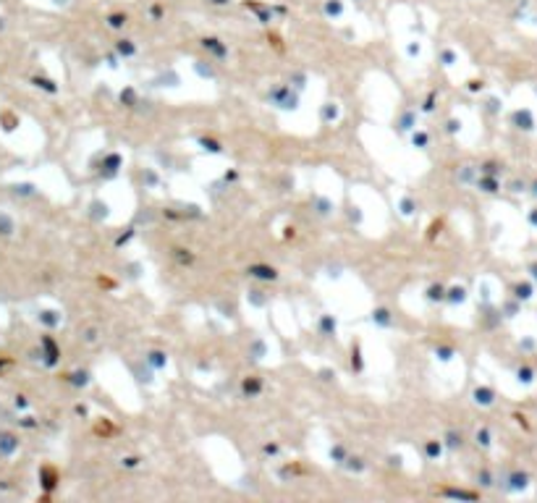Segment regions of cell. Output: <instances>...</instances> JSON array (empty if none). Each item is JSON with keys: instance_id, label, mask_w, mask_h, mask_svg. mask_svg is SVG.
Here are the masks:
<instances>
[{"instance_id": "obj_22", "label": "cell", "mask_w": 537, "mask_h": 503, "mask_svg": "<svg viewBox=\"0 0 537 503\" xmlns=\"http://www.w3.org/2000/svg\"><path fill=\"white\" fill-rule=\"evenodd\" d=\"M118 100H121V102H123V105H126V108H137V105H139V100H137V92H134V89H131V87H126V89H123V92H121V95H118Z\"/></svg>"}, {"instance_id": "obj_37", "label": "cell", "mask_w": 537, "mask_h": 503, "mask_svg": "<svg viewBox=\"0 0 537 503\" xmlns=\"http://www.w3.org/2000/svg\"><path fill=\"white\" fill-rule=\"evenodd\" d=\"M262 354H265V344H262V341H254L249 356H252V359H262Z\"/></svg>"}, {"instance_id": "obj_14", "label": "cell", "mask_w": 537, "mask_h": 503, "mask_svg": "<svg viewBox=\"0 0 537 503\" xmlns=\"http://www.w3.org/2000/svg\"><path fill=\"white\" fill-rule=\"evenodd\" d=\"M445 302H448V304H461V302H466V288H464V286L448 288V291H445Z\"/></svg>"}, {"instance_id": "obj_32", "label": "cell", "mask_w": 537, "mask_h": 503, "mask_svg": "<svg viewBox=\"0 0 537 503\" xmlns=\"http://www.w3.org/2000/svg\"><path fill=\"white\" fill-rule=\"evenodd\" d=\"M412 142H414V147H427L430 136H427L425 131H414V134H412Z\"/></svg>"}, {"instance_id": "obj_16", "label": "cell", "mask_w": 537, "mask_h": 503, "mask_svg": "<svg viewBox=\"0 0 537 503\" xmlns=\"http://www.w3.org/2000/svg\"><path fill=\"white\" fill-rule=\"evenodd\" d=\"M443 443L451 448V451H456V448H461L464 446V435H461V432H456V430H448L443 435Z\"/></svg>"}, {"instance_id": "obj_21", "label": "cell", "mask_w": 537, "mask_h": 503, "mask_svg": "<svg viewBox=\"0 0 537 503\" xmlns=\"http://www.w3.org/2000/svg\"><path fill=\"white\" fill-rule=\"evenodd\" d=\"M343 467L349 469V472H357V475H359V472L367 469V464H365V459H362V456H349V459L343 461Z\"/></svg>"}, {"instance_id": "obj_52", "label": "cell", "mask_w": 537, "mask_h": 503, "mask_svg": "<svg viewBox=\"0 0 537 503\" xmlns=\"http://www.w3.org/2000/svg\"><path fill=\"white\" fill-rule=\"evenodd\" d=\"M440 226H443V220H435V223L430 226V239H435V233L440 231Z\"/></svg>"}, {"instance_id": "obj_19", "label": "cell", "mask_w": 537, "mask_h": 503, "mask_svg": "<svg viewBox=\"0 0 537 503\" xmlns=\"http://www.w3.org/2000/svg\"><path fill=\"white\" fill-rule=\"evenodd\" d=\"M199 144H202V150H205V152H213V155H220V152H223V144L218 139H213V136H202Z\"/></svg>"}, {"instance_id": "obj_42", "label": "cell", "mask_w": 537, "mask_h": 503, "mask_svg": "<svg viewBox=\"0 0 537 503\" xmlns=\"http://www.w3.org/2000/svg\"><path fill=\"white\" fill-rule=\"evenodd\" d=\"M414 207H417V204H414L409 197H406V200L401 202V212H404V215H414Z\"/></svg>"}, {"instance_id": "obj_56", "label": "cell", "mask_w": 537, "mask_h": 503, "mask_svg": "<svg viewBox=\"0 0 537 503\" xmlns=\"http://www.w3.org/2000/svg\"><path fill=\"white\" fill-rule=\"evenodd\" d=\"M239 178V173L236 171H231V173H225V181H236Z\"/></svg>"}, {"instance_id": "obj_10", "label": "cell", "mask_w": 537, "mask_h": 503, "mask_svg": "<svg viewBox=\"0 0 537 503\" xmlns=\"http://www.w3.org/2000/svg\"><path fill=\"white\" fill-rule=\"evenodd\" d=\"M443 446H445L443 440H435V438L425 440V456L430 461H438V459H440V453H443Z\"/></svg>"}, {"instance_id": "obj_13", "label": "cell", "mask_w": 537, "mask_h": 503, "mask_svg": "<svg viewBox=\"0 0 537 503\" xmlns=\"http://www.w3.org/2000/svg\"><path fill=\"white\" fill-rule=\"evenodd\" d=\"M477 189H480V192H485V194H495L498 192L495 176H485V173H482V176L477 178Z\"/></svg>"}, {"instance_id": "obj_41", "label": "cell", "mask_w": 537, "mask_h": 503, "mask_svg": "<svg viewBox=\"0 0 537 503\" xmlns=\"http://www.w3.org/2000/svg\"><path fill=\"white\" fill-rule=\"evenodd\" d=\"M315 204L320 207V210H317L320 215H330V210H333V207H330V202H328V200H315Z\"/></svg>"}, {"instance_id": "obj_20", "label": "cell", "mask_w": 537, "mask_h": 503, "mask_svg": "<svg viewBox=\"0 0 537 503\" xmlns=\"http://www.w3.org/2000/svg\"><path fill=\"white\" fill-rule=\"evenodd\" d=\"M513 124H516L519 128H527V131H529V128L535 126V121H532V116H529L527 110H519V113H513Z\"/></svg>"}, {"instance_id": "obj_36", "label": "cell", "mask_w": 537, "mask_h": 503, "mask_svg": "<svg viewBox=\"0 0 537 503\" xmlns=\"http://www.w3.org/2000/svg\"><path fill=\"white\" fill-rule=\"evenodd\" d=\"M474 440H477V446H482V448H488L490 446V432L482 428V430H477V435H474Z\"/></svg>"}, {"instance_id": "obj_27", "label": "cell", "mask_w": 537, "mask_h": 503, "mask_svg": "<svg viewBox=\"0 0 537 503\" xmlns=\"http://www.w3.org/2000/svg\"><path fill=\"white\" fill-rule=\"evenodd\" d=\"M42 344H45V349H48V364H55L58 356H60V352L55 349V341H52V338H45Z\"/></svg>"}, {"instance_id": "obj_5", "label": "cell", "mask_w": 537, "mask_h": 503, "mask_svg": "<svg viewBox=\"0 0 537 503\" xmlns=\"http://www.w3.org/2000/svg\"><path fill=\"white\" fill-rule=\"evenodd\" d=\"M202 48H205L210 55H215L218 60L228 58V48H225V45L218 40V37H205V40H202Z\"/></svg>"}, {"instance_id": "obj_26", "label": "cell", "mask_w": 537, "mask_h": 503, "mask_svg": "<svg viewBox=\"0 0 537 503\" xmlns=\"http://www.w3.org/2000/svg\"><path fill=\"white\" fill-rule=\"evenodd\" d=\"M509 482H511L509 485L511 490H521V487H527V475L524 472H513V475L509 477Z\"/></svg>"}, {"instance_id": "obj_38", "label": "cell", "mask_w": 537, "mask_h": 503, "mask_svg": "<svg viewBox=\"0 0 537 503\" xmlns=\"http://www.w3.org/2000/svg\"><path fill=\"white\" fill-rule=\"evenodd\" d=\"M42 475H45V487H48V490H52V487H55V472L45 467V469H42Z\"/></svg>"}, {"instance_id": "obj_58", "label": "cell", "mask_w": 537, "mask_h": 503, "mask_svg": "<svg viewBox=\"0 0 537 503\" xmlns=\"http://www.w3.org/2000/svg\"><path fill=\"white\" fill-rule=\"evenodd\" d=\"M532 223H537V212H532Z\"/></svg>"}, {"instance_id": "obj_17", "label": "cell", "mask_w": 537, "mask_h": 503, "mask_svg": "<svg viewBox=\"0 0 537 503\" xmlns=\"http://www.w3.org/2000/svg\"><path fill=\"white\" fill-rule=\"evenodd\" d=\"M438 495H448V498H464V501H474L477 493H469V490H456V487H443L438 490Z\"/></svg>"}, {"instance_id": "obj_29", "label": "cell", "mask_w": 537, "mask_h": 503, "mask_svg": "<svg viewBox=\"0 0 537 503\" xmlns=\"http://www.w3.org/2000/svg\"><path fill=\"white\" fill-rule=\"evenodd\" d=\"M322 118H325V121H336V118H338V105H336V102H328V105H325V108H322Z\"/></svg>"}, {"instance_id": "obj_55", "label": "cell", "mask_w": 537, "mask_h": 503, "mask_svg": "<svg viewBox=\"0 0 537 503\" xmlns=\"http://www.w3.org/2000/svg\"><path fill=\"white\" fill-rule=\"evenodd\" d=\"M469 89H472V92H477V89H482V81L472 79V81H469Z\"/></svg>"}, {"instance_id": "obj_44", "label": "cell", "mask_w": 537, "mask_h": 503, "mask_svg": "<svg viewBox=\"0 0 537 503\" xmlns=\"http://www.w3.org/2000/svg\"><path fill=\"white\" fill-rule=\"evenodd\" d=\"M34 84H37V87H42V89H48V92H58V87L52 81H48V79H34Z\"/></svg>"}, {"instance_id": "obj_50", "label": "cell", "mask_w": 537, "mask_h": 503, "mask_svg": "<svg viewBox=\"0 0 537 503\" xmlns=\"http://www.w3.org/2000/svg\"><path fill=\"white\" fill-rule=\"evenodd\" d=\"M519 380L521 383H529V380H532V370H527V367L519 370Z\"/></svg>"}, {"instance_id": "obj_23", "label": "cell", "mask_w": 537, "mask_h": 503, "mask_svg": "<svg viewBox=\"0 0 537 503\" xmlns=\"http://www.w3.org/2000/svg\"><path fill=\"white\" fill-rule=\"evenodd\" d=\"M330 459L336 461L338 467H343V461L349 459V451H346V446H341V443H338V446H333V448H330Z\"/></svg>"}, {"instance_id": "obj_49", "label": "cell", "mask_w": 537, "mask_h": 503, "mask_svg": "<svg viewBox=\"0 0 537 503\" xmlns=\"http://www.w3.org/2000/svg\"><path fill=\"white\" fill-rule=\"evenodd\" d=\"M249 294H252V302L257 304V307H262V304H265V296H262V291H249Z\"/></svg>"}, {"instance_id": "obj_11", "label": "cell", "mask_w": 537, "mask_h": 503, "mask_svg": "<svg viewBox=\"0 0 537 503\" xmlns=\"http://www.w3.org/2000/svg\"><path fill=\"white\" fill-rule=\"evenodd\" d=\"M414 121H417V113H414V110H404V113H401V118L396 121L398 131H401V134H406V131H409V128L414 126Z\"/></svg>"}, {"instance_id": "obj_8", "label": "cell", "mask_w": 537, "mask_h": 503, "mask_svg": "<svg viewBox=\"0 0 537 503\" xmlns=\"http://www.w3.org/2000/svg\"><path fill=\"white\" fill-rule=\"evenodd\" d=\"M372 323H375L377 327H391V325H393V315H391V309H388V307H377V309H372Z\"/></svg>"}, {"instance_id": "obj_7", "label": "cell", "mask_w": 537, "mask_h": 503, "mask_svg": "<svg viewBox=\"0 0 537 503\" xmlns=\"http://www.w3.org/2000/svg\"><path fill=\"white\" fill-rule=\"evenodd\" d=\"M317 330H320L322 338H333V335H336V330H338L336 317H333V315H322V317H320V325H317Z\"/></svg>"}, {"instance_id": "obj_9", "label": "cell", "mask_w": 537, "mask_h": 503, "mask_svg": "<svg viewBox=\"0 0 537 503\" xmlns=\"http://www.w3.org/2000/svg\"><path fill=\"white\" fill-rule=\"evenodd\" d=\"M145 362H147L152 370H163L165 364H168V354H165V352H157V349H152V352H147Z\"/></svg>"}, {"instance_id": "obj_45", "label": "cell", "mask_w": 537, "mask_h": 503, "mask_svg": "<svg viewBox=\"0 0 537 503\" xmlns=\"http://www.w3.org/2000/svg\"><path fill=\"white\" fill-rule=\"evenodd\" d=\"M477 482H480L482 487H490V485H493V477H490V472H480V475H477Z\"/></svg>"}, {"instance_id": "obj_35", "label": "cell", "mask_w": 537, "mask_h": 503, "mask_svg": "<svg viewBox=\"0 0 537 503\" xmlns=\"http://www.w3.org/2000/svg\"><path fill=\"white\" fill-rule=\"evenodd\" d=\"M139 461H142L139 456H123V459H121V467H123V469H137Z\"/></svg>"}, {"instance_id": "obj_51", "label": "cell", "mask_w": 537, "mask_h": 503, "mask_svg": "<svg viewBox=\"0 0 537 503\" xmlns=\"http://www.w3.org/2000/svg\"><path fill=\"white\" fill-rule=\"evenodd\" d=\"M443 66H453V52L451 50H443Z\"/></svg>"}, {"instance_id": "obj_34", "label": "cell", "mask_w": 537, "mask_h": 503, "mask_svg": "<svg viewBox=\"0 0 537 503\" xmlns=\"http://www.w3.org/2000/svg\"><path fill=\"white\" fill-rule=\"evenodd\" d=\"M194 68H196V74H199V76H207V79H213V76H215L213 68L205 66V60H196V66H194Z\"/></svg>"}, {"instance_id": "obj_28", "label": "cell", "mask_w": 537, "mask_h": 503, "mask_svg": "<svg viewBox=\"0 0 537 503\" xmlns=\"http://www.w3.org/2000/svg\"><path fill=\"white\" fill-rule=\"evenodd\" d=\"M97 338H100V330H97V327H84V330H81V341H84V344H97Z\"/></svg>"}, {"instance_id": "obj_40", "label": "cell", "mask_w": 537, "mask_h": 503, "mask_svg": "<svg viewBox=\"0 0 537 503\" xmlns=\"http://www.w3.org/2000/svg\"><path fill=\"white\" fill-rule=\"evenodd\" d=\"M513 294L519 296V299H529V296H532V288H529L527 283H519L516 288H513Z\"/></svg>"}, {"instance_id": "obj_15", "label": "cell", "mask_w": 537, "mask_h": 503, "mask_svg": "<svg viewBox=\"0 0 537 503\" xmlns=\"http://www.w3.org/2000/svg\"><path fill=\"white\" fill-rule=\"evenodd\" d=\"M445 291H448V288H445L443 283H433V286H427V302H445Z\"/></svg>"}, {"instance_id": "obj_53", "label": "cell", "mask_w": 537, "mask_h": 503, "mask_svg": "<svg viewBox=\"0 0 537 503\" xmlns=\"http://www.w3.org/2000/svg\"><path fill=\"white\" fill-rule=\"evenodd\" d=\"M320 377L322 380H333V377H336V372H333V370H320Z\"/></svg>"}, {"instance_id": "obj_18", "label": "cell", "mask_w": 537, "mask_h": 503, "mask_svg": "<svg viewBox=\"0 0 537 503\" xmlns=\"http://www.w3.org/2000/svg\"><path fill=\"white\" fill-rule=\"evenodd\" d=\"M116 52L121 58H131L134 52H137V45H134L131 40H118L116 42Z\"/></svg>"}, {"instance_id": "obj_33", "label": "cell", "mask_w": 537, "mask_h": 503, "mask_svg": "<svg viewBox=\"0 0 537 503\" xmlns=\"http://www.w3.org/2000/svg\"><path fill=\"white\" fill-rule=\"evenodd\" d=\"M498 168H501L498 163H482V165H480V173H485V176H498V173H501Z\"/></svg>"}, {"instance_id": "obj_3", "label": "cell", "mask_w": 537, "mask_h": 503, "mask_svg": "<svg viewBox=\"0 0 537 503\" xmlns=\"http://www.w3.org/2000/svg\"><path fill=\"white\" fill-rule=\"evenodd\" d=\"M121 165H123V157H121L118 152H108V155L102 157V178H116Z\"/></svg>"}, {"instance_id": "obj_6", "label": "cell", "mask_w": 537, "mask_h": 503, "mask_svg": "<svg viewBox=\"0 0 537 503\" xmlns=\"http://www.w3.org/2000/svg\"><path fill=\"white\" fill-rule=\"evenodd\" d=\"M472 396H474V403H480V406H493V401H495V391L485 385H477Z\"/></svg>"}, {"instance_id": "obj_4", "label": "cell", "mask_w": 537, "mask_h": 503, "mask_svg": "<svg viewBox=\"0 0 537 503\" xmlns=\"http://www.w3.org/2000/svg\"><path fill=\"white\" fill-rule=\"evenodd\" d=\"M262 388H265V383H262V377H257V375H246L244 380H241V396H244V399H257V396L262 393Z\"/></svg>"}, {"instance_id": "obj_54", "label": "cell", "mask_w": 537, "mask_h": 503, "mask_svg": "<svg viewBox=\"0 0 537 503\" xmlns=\"http://www.w3.org/2000/svg\"><path fill=\"white\" fill-rule=\"evenodd\" d=\"M401 461H404L401 456H388V464H391V467H401Z\"/></svg>"}, {"instance_id": "obj_48", "label": "cell", "mask_w": 537, "mask_h": 503, "mask_svg": "<svg viewBox=\"0 0 537 503\" xmlns=\"http://www.w3.org/2000/svg\"><path fill=\"white\" fill-rule=\"evenodd\" d=\"M459 128H461V124H459V121H456V118H451V121H448V124H445V131H448V134H456V131H459Z\"/></svg>"}, {"instance_id": "obj_25", "label": "cell", "mask_w": 537, "mask_h": 503, "mask_svg": "<svg viewBox=\"0 0 537 503\" xmlns=\"http://www.w3.org/2000/svg\"><path fill=\"white\" fill-rule=\"evenodd\" d=\"M173 257H176L181 265H194V254H192V249H181V247H176V249H173Z\"/></svg>"}, {"instance_id": "obj_57", "label": "cell", "mask_w": 537, "mask_h": 503, "mask_svg": "<svg viewBox=\"0 0 537 503\" xmlns=\"http://www.w3.org/2000/svg\"><path fill=\"white\" fill-rule=\"evenodd\" d=\"M213 3H218V5H223V3H228V0H213Z\"/></svg>"}, {"instance_id": "obj_46", "label": "cell", "mask_w": 537, "mask_h": 503, "mask_svg": "<svg viewBox=\"0 0 537 503\" xmlns=\"http://www.w3.org/2000/svg\"><path fill=\"white\" fill-rule=\"evenodd\" d=\"M262 451L268 453V456H278V453H281V446H278V443H268V446L262 448Z\"/></svg>"}, {"instance_id": "obj_31", "label": "cell", "mask_w": 537, "mask_h": 503, "mask_svg": "<svg viewBox=\"0 0 537 503\" xmlns=\"http://www.w3.org/2000/svg\"><path fill=\"white\" fill-rule=\"evenodd\" d=\"M126 24V13H113V16L108 19V26L110 29H121Z\"/></svg>"}, {"instance_id": "obj_30", "label": "cell", "mask_w": 537, "mask_h": 503, "mask_svg": "<svg viewBox=\"0 0 537 503\" xmlns=\"http://www.w3.org/2000/svg\"><path fill=\"white\" fill-rule=\"evenodd\" d=\"M71 383H73V385H81V388H84V385L89 383V372H87V370L73 372V375H71Z\"/></svg>"}, {"instance_id": "obj_12", "label": "cell", "mask_w": 537, "mask_h": 503, "mask_svg": "<svg viewBox=\"0 0 537 503\" xmlns=\"http://www.w3.org/2000/svg\"><path fill=\"white\" fill-rule=\"evenodd\" d=\"M351 370L354 372L365 370V359H362V344H359V341H354V344H351Z\"/></svg>"}, {"instance_id": "obj_43", "label": "cell", "mask_w": 537, "mask_h": 503, "mask_svg": "<svg viewBox=\"0 0 537 503\" xmlns=\"http://www.w3.org/2000/svg\"><path fill=\"white\" fill-rule=\"evenodd\" d=\"M435 97H438L435 92H430V95H427L425 105H422V110H425V113H433V110H435Z\"/></svg>"}, {"instance_id": "obj_2", "label": "cell", "mask_w": 537, "mask_h": 503, "mask_svg": "<svg viewBox=\"0 0 537 503\" xmlns=\"http://www.w3.org/2000/svg\"><path fill=\"white\" fill-rule=\"evenodd\" d=\"M246 276L249 278H254V280H262V283H273V280H278L281 278V273H278L273 265H249L246 268Z\"/></svg>"}, {"instance_id": "obj_24", "label": "cell", "mask_w": 537, "mask_h": 503, "mask_svg": "<svg viewBox=\"0 0 537 503\" xmlns=\"http://www.w3.org/2000/svg\"><path fill=\"white\" fill-rule=\"evenodd\" d=\"M453 354H456V349H453L451 344H438V346H435V356H438L440 362H451Z\"/></svg>"}, {"instance_id": "obj_39", "label": "cell", "mask_w": 537, "mask_h": 503, "mask_svg": "<svg viewBox=\"0 0 537 503\" xmlns=\"http://www.w3.org/2000/svg\"><path fill=\"white\" fill-rule=\"evenodd\" d=\"M92 210H95V218H102V220L108 218V204H105V202H95Z\"/></svg>"}, {"instance_id": "obj_47", "label": "cell", "mask_w": 537, "mask_h": 503, "mask_svg": "<svg viewBox=\"0 0 537 503\" xmlns=\"http://www.w3.org/2000/svg\"><path fill=\"white\" fill-rule=\"evenodd\" d=\"M325 13H330V16H338V13H341V3H328V5H325Z\"/></svg>"}, {"instance_id": "obj_1", "label": "cell", "mask_w": 537, "mask_h": 503, "mask_svg": "<svg viewBox=\"0 0 537 503\" xmlns=\"http://www.w3.org/2000/svg\"><path fill=\"white\" fill-rule=\"evenodd\" d=\"M270 102L278 105L281 110H296L299 105V95L291 92V87H286V84H278V87L270 92Z\"/></svg>"}]
</instances>
